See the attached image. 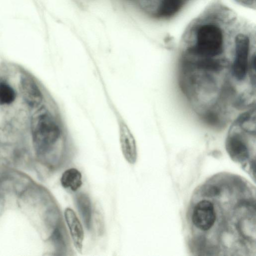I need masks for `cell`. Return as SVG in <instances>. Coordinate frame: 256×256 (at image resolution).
Listing matches in <instances>:
<instances>
[{
	"label": "cell",
	"mask_w": 256,
	"mask_h": 256,
	"mask_svg": "<svg viewBox=\"0 0 256 256\" xmlns=\"http://www.w3.org/2000/svg\"><path fill=\"white\" fill-rule=\"evenodd\" d=\"M222 47L220 29L213 24H206L198 30L196 46L190 52L198 58H212L222 52Z\"/></svg>",
	"instance_id": "cell-1"
},
{
	"label": "cell",
	"mask_w": 256,
	"mask_h": 256,
	"mask_svg": "<svg viewBox=\"0 0 256 256\" xmlns=\"http://www.w3.org/2000/svg\"><path fill=\"white\" fill-rule=\"evenodd\" d=\"M60 134L58 125L48 114L39 116L34 122V141L40 152H46L52 148L60 138Z\"/></svg>",
	"instance_id": "cell-2"
},
{
	"label": "cell",
	"mask_w": 256,
	"mask_h": 256,
	"mask_svg": "<svg viewBox=\"0 0 256 256\" xmlns=\"http://www.w3.org/2000/svg\"><path fill=\"white\" fill-rule=\"evenodd\" d=\"M250 41L243 34L238 35L235 40V54L231 65V74L238 82L243 81L248 74Z\"/></svg>",
	"instance_id": "cell-3"
},
{
	"label": "cell",
	"mask_w": 256,
	"mask_h": 256,
	"mask_svg": "<svg viewBox=\"0 0 256 256\" xmlns=\"http://www.w3.org/2000/svg\"><path fill=\"white\" fill-rule=\"evenodd\" d=\"M216 220V213L213 204L209 200H202L194 206L192 220L194 225L202 230H210Z\"/></svg>",
	"instance_id": "cell-4"
},
{
	"label": "cell",
	"mask_w": 256,
	"mask_h": 256,
	"mask_svg": "<svg viewBox=\"0 0 256 256\" xmlns=\"http://www.w3.org/2000/svg\"><path fill=\"white\" fill-rule=\"evenodd\" d=\"M118 126L119 140L122 154L129 164H134L137 158L135 138L124 122L120 121Z\"/></svg>",
	"instance_id": "cell-5"
},
{
	"label": "cell",
	"mask_w": 256,
	"mask_h": 256,
	"mask_svg": "<svg viewBox=\"0 0 256 256\" xmlns=\"http://www.w3.org/2000/svg\"><path fill=\"white\" fill-rule=\"evenodd\" d=\"M64 216L74 246L76 250L80 253L84 236L81 222L74 212L70 208L65 209Z\"/></svg>",
	"instance_id": "cell-6"
},
{
	"label": "cell",
	"mask_w": 256,
	"mask_h": 256,
	"mask_svg": "<svg viewBox=\"0 0 256 256\" xmlns=\"http://www.w3.org/2000/svg\"><path fill=\"white\" fill-rule=\"evenodd\" d=\"M22 96L26 102L31 106H36L42 102V94L35 82L30 78L25 76L20 82Z\"/></svg>",
	"instance_id": "cell-7"
},
{
	"label": "cell",
	"mask_w": 256,
	"mask_h": 256,
	"mask_svg": "<svg viewBox=\"0 0 256 256\" xmlns=\"http://www.w3.org/2000/svg\"><path fill=\"white\" fill-rule=\"evenodd\" d=\"M75 202L85 226L90 229L92 224V206L90 197L86 193H78L75 196Z\"/></svg>",
	"instance_id": "cell-8"
},
{
	"label": "cell",
	"mask_w": 256,
	"mask_h": 256,
	"mask_svg": "<svg viewBox=\"0 0 256 256\" xmlns=\"http://www.w3.org/2000/svg\"><path fill=\"white\" fill-rule=\"evenodd\" d=\"M226 146L228 152L234 160L242 162L248 158V146L236 138L228 136Z\"/></svg>",
	"instance_id": "cell-9"
},
{
	"label": "cell",
	"mask_w": 256,
	"mask_h": 256,
	"mask_svg": "<svg viewBox=\"0 0 256 256\" xmlns=\"http://www.w3.org/2000/svg\"><path fill=\"white\" fill-rule=\"evenodd\" d=\"M60 183L64 188L76 191L82 184V174L75 168H68L62 174Z\"/></svg>",
	"instance_id": "cell-10"
},
{
	"label": "cell",
	"mask_w": 256,
	"mask_h": 256,
	"mask_svg": "<svg viewBox=\"0 0 256 256\" xmlns=\"http://www.w3.org/2000/svg\"><path fill=\"white\" fill-rule=\"evenodd\" d=\"M184 0H162L158 10L160 16L168 17L176 14L181 8Z\"/></svg>",
	"instance_id": "cell-11"
},
{
	"label": "cell",
	"mask_w": 256,
	"mask_h": 256,
	"mask_svg": "<svg viewBox=\"0 0 256 256\" xmlns=\"http://www.w3.org/2000/svg\"><path fill=\"white\" fill-rule=\"evenodd\" d=\"M16 94L10 86L4 83L0 84V104H9L15 99Z\"/></svg>",
	"instance_id": "cell-12"
},
{
	"label": "cell",
	"mask_w": 256,
	"mask_h": 256,
	"mask_svg": "<svg viewBox=\"0 0 256 256\" xmlns=\"http://www.w3.org/2000/svg\"><path fill=\"white\" fill-rule=\"evenodd\" d=\"M219 192L220 190L214 186H210L205 190L206 194L208 196H214L218 195Z\"/></svg>",
	"instance_id": "cell-13"
}]
</instances>
